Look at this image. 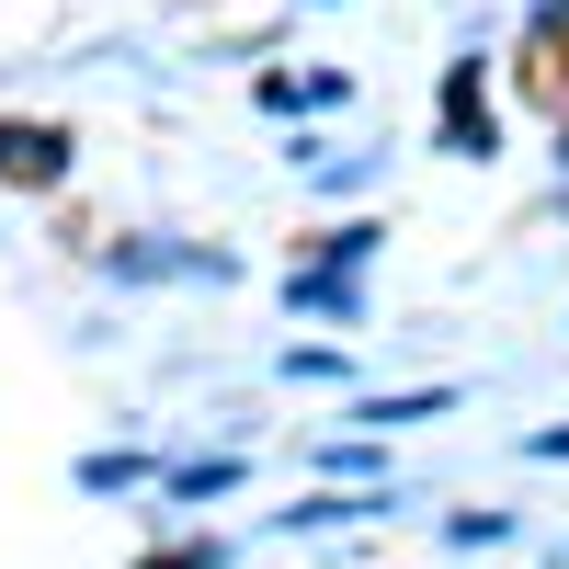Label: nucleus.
I'll return each mask as SVG.
<instances>
[{
    "mask_svg": "<svg viewBox=\"0 0 569 569\" xmlns=\"http://www.w3.org/2000/svg\"><path fill=\"white\" fill-rule=\"evenodd\" d=\"M433 410H445V388H410V399H376L365 421H433Z\"/></svg>",
    "mask_w": 569,
    "mask_h": 569,
    "instance_id": "3",
    "label": "nucleus"
},
{
    "mask_svg": "<svg viewBox=\"0 0 569 569\" xmlns=\"http://www.w3.org/2000/svg\"><path fill=\"white\" fill-rule=\"evenodd\" d=\"M149 569H206V547H171V558H149Z\"/></svg>",
    "mask_w": 569,
    "mask_h": 569,
    "instance_id": "4",
    "label": "nucleus"
},
{
    "mask_svg": "<svg viewBox=\"0 0 569 569\" xmlns=\"http://www.w3.org/2000/svg\"><path fill=\"white\" fill-rule=\"evenodd\" d=\"M0 171H12V182H58L69 171V137L58 126H0Z\"/></svg>",
    "mask_w": 569,
    "mask_h": 569,
    "instance_id": "2",
    "label": "nucleus"
},
{
    "mask_svg": "<svg viewBox=\"0 0 569 569\" xmlns=\"http://www.w3.org/2000/svg\"><path fill=\"white\" fill-rule=\"evenodd\" d=\"M445 149L456 160H490V103H479V69L445 80Z\"/></svg>",
    "mask_w": 569,
    "mask_h": 569,
    "instance_id": "1",
    "label": "nucleus"
}]
</instances>
